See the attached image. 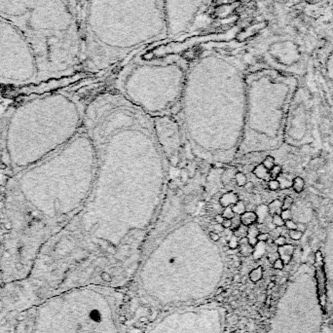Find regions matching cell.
Wrapping results in <instances>:
<instances>
[{"label":"cell","instance_id":"cell-8","mask_svg":"<svg viewBox=\"0 0 333 333\" xmlns=\"http://www.w3.org/2000/svg\"><path fill=\"white\" fill-rule=\"evenodd\" d=\"M268 210L270 215L274 214H281V211H283V202L279 199H276L272 201L268 206Z\"/></svg>","mask_w":333,"mask_h":333},{"label":"cell","instance_id":"cell-30","mask_svg":"<svg viewBox=\"0 0 333 333\" xmlns=\"http://www.w3.org/2000/svg\"><path fill=\"white\" fill-rule=\"evenodd\" d=\"M210 238L211 241H213V242H217V241H219L220 237L219 235H218L216 232H211L210 233Z\"/></svg>","mask_w":333,"mask_h":333},{"label":"cell","instance_id":"cell-3","mask_svg":"<svg viewBox=\"0 0 333 333\" xmlns=\"http://www.w3.org/2000/svg\"><path fill=\"white\" fill-rule=\"evenodd\" d=\"M253 174L257 177V178L261 179V180H265V181H269L271 179L270 176V170L263 166L262 164H258L254 167V169L252 170Z\"/></svg>","mask_w":333,"mask_h":333},{"label":"cell","instance_id":"cell-17","mask_svg":"<svg viewBox=\"0 0 333 333\" xmlns=\"http://www.w3.org/2000/svg\"><path fill=\"white\" fill-rule=\"evenodd\" d=\"M272 222L276 227H284V220L281 218V214H274L272 215Z\"/></svg>","mask_w":333,"mask_h":333},{"label":"cell","instance_id":"cell-34","mask_svg":"<svg viewBox=\"0 0 333 333\" xmlns=\"http://www.w3.org/2000/svg\"><path fill=\"white\" fill-rule=\"evenodd\" d=\"M224 219H225V218L222 216V214H217L216 216H215V221H216L218 224H221L222 222H223Z\"/></svg>","mask_w":333,"mask_h":333},{"label":"cell","instance_id":"cell-25","mask_svg":"<svg viewBox=\"0 0 333 333\" xmlns=\"http://www.w3.org/2000/svg\"><path fill=\"white\" fill-rule=\"evenodd\" d=\"M231 221H232V225H231L230 229H232V231L235 230V229H237V228L239 227L241 224H242V222H241V217L240 216H236V215H235L232 219H231Z\"/></svg>","mask_w":333,"mask_h":333},{"label":"cell","instance_id":"cell-13","mask_svg":"<svg viewBox=\"0 0 333 333\" xmlns=\"http://www.w3.org/2000/svg\"><path fill=\"white\" fill-rule=\"evenodd\" d=\"M232 210L235 214L241 215L246 211V205L243 201H238L232 207Z\"/></svg>","mask_w":333,"mask_h":333},{"label":"cell","instance_id":"cell-24","mask_svg":"<svg viewBox=\"0 0 333 333\" xmlns=\"http://www.w3.org/2000/svg\"><path fill=\"white\" fill-rule=\"evenodd\" d=\"M286 238H285L284 236H281V235H280V236H278L277 238H276L275 239V241H274V243L277 246H284L285 243H286Z\"/></svg>","mask_w":333,"mask_h":333},{"label":"cell","instance_id":"cell-10","mask_svg":"<svg viewBox=\"0 0 333 333\" xmlns=\"http://www.w3.org/2000/svg\"><path fill=\"white\" fill-rule=\"evenodd\" d=\"M256 214H257V222L259 223H262L264 222V220L268 217L269 213V210H268V206L265 205H261L257 208V211H256Z\"/></svg>","mask_w":333,"mask_h":333},{"label":"cell","instance_id":"cell-6","mask_svg":"<svg viewBox=\"0 0 333 333\" xmlns=\"http://www.w3.org/2000/svg\"><path fill=\"white\" fill-rule=\"evenodd\" d=\"M259 229L258 227L256 226V225H250L248 226V229H247V235H246V238L247 240H248V243L249 245H251L252 246H255L257 245L258 241H257V236L259 234Z\"/></svg>","mask_w":333,"mask_h":333},{"label":"cell","instance_id":"cell-33","mask_svg":"<svg viewBox=\"0 0 333 333\" xmlns=\"http://www.w3.org/2000/svg\"><path fill=\"white\" fill-rule=\"evenodd\" d=\"M91 318L95 319V321H97V319H99L100 318V315L99 312H97V311H94V312L91 313Z\"/></svg>","mask_w":333,"mask_h":333},{"label":"cell","instance_id":"cell-21","mask_svg":"<svg viewBox=\"0 0 333 333\" xmlns=\"http://www.w3.org/2000/svg\"><path fill=\"white\" fill-rule=\"evenodd\" d=\"M222 216H223L225 219H232L235 216V213L232 210V207H226L225 210L222 212Z\"/></svg>","mask_w":333,"mask_h":333},{"label":"cell","instance_id":"cell-1","mask_svg":"<svg viewBox=\"0 0 333 333\" xmlns=\"http://www.w3.org/2000/svg\"><path fill=\"white\" fill-rule=\"evenodd\" d=\"M315 261H316V279H317V286H318V294L319 300L322 308L324 312L326 306V278L325 272L323 268V257L322 252L318 250L315 254Z\"/></svg>","mask_w":333,"mask_h":333},{"label":"cell","instance_id":"cell-9","mask_svg":"<svg viewBox=\"0 0 333 333\" xmlns=\"http://www.w3.org/2000/svg\"><path fill=\"white\" fill-rule=\"evenodd\" d=\"M295 193H301L303 192L304 187H305V180H304L301 176H295L292 179V186H291Z\"/></svg>","mask_w":333,"mask_h":333},{"label":"cell","instance_id":"cell-23","mask_svg":"<svg viewBox=\"0 0 333 333\" xmlns=\"http://www.w3.org/2000/svg\"><path fill=\"white\" fill-rule=\"evenodd\" d=\"M284 226L285 228L290 231V230H296L297 229V223L295 221H293L292 219H288L284 221Z\"/></svg>","mask_w":333,"mask_h":333},{"label":"cell","instance_id":"cell-27","mask_svg":"<svg viewBox=\"0 0 333 333\" xmlns=\"http://www.w3.org/2000/svg\"><path fill=\"white\" fill-rule=\"evenodd\" d=\"M281 216L284 221L291 219L292 218V212H291L290 210H283L281 212Z\"/></svg>","mask_w":333,"mask_h":333},{"label":"cell","instance_id":"cell-14","mask_svg":"<svg viewBox=\"0 0 333 333\" xmlns=\"http://www.w3.org/2000/svg\"><path fill=\"white\" fill-rule=\"evenodd\" d=\"M235 178H236V183H237L238 186L243 187V186H246V185L247 178H246V174L243 173H236V175H235Z\"/></svg>","mask_w":333,"mask_h":333},{"label":"cell","instance_id":"cell-12","mask_svg":"<svg viewBox=\"0 0 333 333\" xmlns=\"http://www.w3.org/2000/svg\"><path fill=\"white\" fill-rule=\"evenodd\" d=\"M247 229H248V227L247 226H246V225H243V224H241L237 229L233 230V235H235V236H236L239 240L243 239V238L246 237Z\"/></svg>","mask_w":333,"mask_h":333},{"label":"cell","instance_id":"cell-11","mask_svg":"<svg viewBox=\"0 0 333 333\" xmlns=\"http://www.w3.org/2000/svg\"><path fill=\"white\" fill-rule=\"evenodd\" d=\"M263 276V269L262 267H257L249 273V280L253 281V283H256V281H260L262 279Z\"/></svg>","mask_w":333,"mask_h":333},{"label":"cell","instance_id":"cell-35","mask_svg":"<svg viewBox=\"0 0 333 333\" xmlns=\"http://www.w3.org/2000/svg\"><path fill=\"white\" fill-rule=\"evenodd\" d=\"M234 281H239L240 280H241V277L239 275H236V276H234Z\"/></svg>","mask_w":333,"mask_h":333},{"label":"cell","instance_id":"cell-32","mask_svg":"<svg viewBox=\"0 0 333 333\" xmlns=\"http://www.w3.org/2000/svg\"><path fill=\"white\" fill-rule=\"evenodd\" d=\"M222 226H223L225 229H226V228H231V225H232V221H231V219H224L223 220V222H222Z\"/></svg>","mask_w":333,"mask_h":333},{"label":"cell","instance_id":"cell-26","mask_svg":"<svg viewBox=\"0 0 333 333\" xmlns=\"http://www.w3.org/2000/svg\"><path fill=\"white\" fill-rule=\"evenodd\" d=\"M273 267H274L276 270H283L284 267V263L280 257L277 258L274 261V264H273Z\"/></svg>","mask_w":333,"mask_h":333},{"label":"cell","instance_id":"cell-5","mask_svg":"<svg viewBox=\"0 0 333 333\" xmlns=\"http://www.w3.org/2000/svg\"><path fill=\"white\" fill-rule=\"evenodd\" d=\"M239 246H240V251L243 256H249L254 252V246L249 245L247 238H243V239L239 240Z\"/></svg>","mask_w":333,"mask_h":333},{"label":"cell","instance_id":"cell-36","mask_svg":"<svg viewBox=\"0 0 333 333\" xmlns=\"http://www.w3.org/2000/svg\"><path fill=\"white\" fill-rule=\"evenodd\" d=\"M121 321H122L123 322H125V321H126V319H125V317H121Z\"/></svg>","mask_w":333,"mask_h":333},{"label":"cell","instance_id":"cell-28","mask_svg":"<svg viewBox=\"0 0 333 333\" xmlns=\"http://www.w3.org/2000/svg\"><path fill=\"white\" fill-rule=\"evenodd\" d=\"M269 238H270V235L266 232H261L258 234L257 236V241L258 242H261V243H264V242H267L269 240Z\"/></svg>","mask_w":333,"mask_h":333},{"label":"cell","instance_id":"cell-4","mask_svg":"<svg viewBox=\"0 0 333 333\" xmlns=\"http://www.w3.org/2000/svg\"><path fill=\"white\" fill-rule=\"evenodd\" d=\"M241 217V222L242 224L246 225V226H250V225H253L257 222V214L254 211H245L243 214L240 215Z\"/></svg>","mask_w":333,"mask_h":333},{"label":"cell","instance_id":"cell-2","mask_svg":"<svg viewBox=\"0 0 333 333\" xmlns=\"http://www.w3.org/2000/svg\"><path fill=\"white\" fill-rule=\"evenodd\" d=\"M293 252H294V246L290 245V243H285L284 246H278V254L280 256V258L283 260L284 264H287V263L290 262L291 258L293 256Z\"/></svg>","mask_w":333,"mask_h":333},{"label":"cell","instance_id":"cell-31","mask_svg":"<svg viewBox=\"0 0 333 333\" xmlns=\"http://www.w3.org/2000/svg\"><path fill=\"white\" fill-rule=\"evenodd\" d=\"M297 230H298V231H300V232L304 233V232H305V231L307 230V225H306V224H304V223H301V222H299V223H297Z\"/></svg>","mask_w":333,"mask_h":333},{"label":"cell","instance_id":"cell-20","mask_svg":"<svg viewBox=\"0 0 333 333\" xmlns=\"http://www.w3.org/2000/svg\"><path fill=\"white\" fill-rule=\"evenodd\" d=\"M302 235L303 233L300 232V231H298L297 229L296 230H290L289 232H288V236L291 240L293 241H299L301 238H302Z\"/></svg>","mask_w":333,"mask_h":333},{"label":"cell","instance_id":"cell-7","mask_svg":"<svg viewBox=\"0 0 333 333\" xmlns=\"http://www.w3.org/2000/svg\"><path fill=\"white\" fill-rule=\"evenodd\" d=\"M238 201H239V200H238V195L233 192H230V193H226V194L222 196L220 199V204L222 207H225V208L231 207V206L233 207Z\"/></svg>","mask_w":333,"mask_h":333},{"label":"cell","instance_id":"cell-18","mask_svg":"<svg viewBox=\"0 0 333 333\" xmlns=\"http://www.w3.org/2000/svg\"><path fill=\"white\" fill-rule=\"evenodd\" d=\"M228 246L230 247L231 249H235L237 248V247H239V239L235 236V235H232L229 240H228Z\"/></svg>","mask_w":333,"mask_h":333},{"label":"cell","instance_id":"cell-15","mask_svg":"<svg viewBox=\"0 0 333 333\" xmlns=\"http://www.w3.org/2000/svg\"><path fill=\"white\" fill-rule=\"evenodd\" d=\"M281 172H283V168H281V166H280V165H275V166L270 170L271 179H277L278 177L281 174Z\"/></svg>","mask_w":333,"mask_h":333},{"label":"cell","instance_id":"cell-22","mask_svg":"<svg viewBox=\"0 0 333 333\" xmlns=\"http://www.w3.org/2000/svg\"><path fill=\"white\" fill-rule=\"evenodd\" d=\"M268 188L272 191H277L280 189V182L278 179H270L268 181Z\"/></svg>","mask_w":333,"mask_h":333},{"label":"cell","instance_id":"cell-16","mask_svg":"<svg viewBox=\"0 0 333 333\" xmlns=\"http://www.w3.org/2000/svg\"><path fill=\"white\" fill-rule=\"evenodd\" d=\"M262 165L266 168V169H268L269 170H270L272 168L276 165L275 158L273 157V156H266L265 159L263 160V162H262Z\"/></svg>","mask_w":333,"mask_h":333},{"label":"cell","instance_id":"cell-29","mask_svg":"<svg viewBox=\"0 0 333 333\" xmlns=\"http://www.w3.org/2000/svg\"><path fill=\"white\" fill-rule=\"evenodd\" d=\"M100 278H101V280L104 281H106V283H109V281H112V276H111L109 273H107V272H102V273H101Z\"/></svg>","mask_w":333,"mask_h":333},{"label":"cell","instance_id":"cell-19","mask_svg":"<svg viewBox=\"0 0 333 333\" xmlns=\"http://www.w3.org/2000/svg\"><path fill=\"white\" fill-rule=\"evenodd\" d=\"M293 204V199L291 196H285L283 201V210H290Z\"/></svg>","mask_w":333,"mask_h":333}]
</instances>
